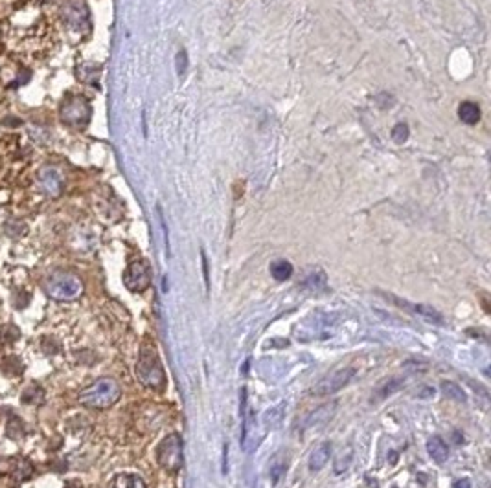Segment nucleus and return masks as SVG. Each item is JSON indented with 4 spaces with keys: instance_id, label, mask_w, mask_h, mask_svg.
<instances>
[{
    "instance_id": "obj_30",
    "label": "nucleus",
    "mask_w": 491,
    "mask_h": 488,
    "mask_svg": "<svg viewBox=\"0 0 491 488\" xmlns=\"http://www.w3.org/2000/svg\"><path fill=\"white\" fill-rule=\"evenodd\" d=\"M285 472V465H276L271 468V477H272V483H278V480H280V475Z\"/></svg>"
},
{
    "instance_id": "obj_9",
    "label": "nucleus",
    "mask_w": 491,
    "mask_h": 488,
    "mask_svg": "<svg viewBox=\"0 0 491 488\" xmlns=\"http://www.w3.org/2000/svg\"><path fill=\"white\" fill-rule=\"evenodd\" d=\"M335 410L337 402H328L324 406L317 407L315 411L308 413L306 419L302 420V424H300V432H304V429H318L322 428V426H326L331 420V417L335 415Z\"/></svg>"
},
{
    "instance_id": "obj_18",
    "label": "nucleus",
    "mask_w": 491,
    "mask_h": 488,
    "mask_svg": "<svg viewBox=\"0 0 491 488\" xmlns=\"http://www.w3.org/2000/svg\"><path fill=\"white\" fill-rule=\"evenodd\" d=\"M45 389L41 388V386H30V388H26L23 391V395H21V400L24 402V404H30V406H37V404H42V400H45Z\"/></svg>"
},
{
    "instance_id": "obj_15",
    "label": "nucleus",
    "mask_w": 491,
    "mask_h": 488,
    "mask_svg": "<svg viewBox=\"0 0 491 488\" xmlns=\"http://www.w3.org/2000/svg\"><path fill=\"white\" fill-rule=\"evenodd\" d=\"M109 488H147L144 480L137 474H118L110 481Z\"/></svg>"
},
{
    "instance_id": "obj_7",
    "label": "nucleus",
    "mask_w": 491,
    "mask_h": 488,
    "mask_svg": "<svg viewBox=\"0 0 491 488\" xmlns=\"http://www.w3.org/2000/svg\"><path fill=\"white\" fill-rule=\"evenodd\" d=\"M124 285L131 292H144L151 285V266L144 259L133 261L124 272Z\"/></svg>"
},
{
    "instance_id": "obj_13",
    "label": "nucleus",
    "mask_w": 491,
    "mask_h": 488,
    "mask_svg": "<svg viewBox=\"0 0 491 488\" xmlns=\"http://www.w3.org/2000/svg\"><path fill=\"white\" fill-rule=\"evenodd\" d=\"M392 302L395 303V305H400V307H403V309H409V311H412L414 314H420V316H423L425 320H429V321H434V323H441V316L438 314L434 309H431V307H425V305H410V303H405V302H400V299H395V297H392Z\"/></svg>"
},
{
    "instance_id": "obj_33",
    "label": "nucleus",
    "mask_w": 491,
    "mask_h": 488,
    "mask_svg": "<svg viewBox=\"0 0 491 488\" xmlns=\"http://www.w3.org/2000/svg\"><path fill=\"white\" fill-rule=\"evenodd\" d=\"M63 488H83V487L78 483V481H69V483L64 484Z\"/></svg>"
},
{
    "instance_id": "obj_28",
    "label": "nucleus",
    "mask_w": 491,
    "mask_h": 488,
    "mask_svg": "<svg viewBox=\"0 0 491 488\" xmlns=\"http://www.w3.org/2000/svg\"><path fill=\"white\" fill-rule=\"evenodd\" d=\"M186 69H188V54L184 50H180L179 54H177V72L183 76V73L186 72Z\"/></svg>"
},
{
    "instance_id": "obj_21",
    "label": "nucleus",
    "mask_w": 491,
    "mask_h": 488,
    "mask_svg": "<svg viewBox=\"0 0 491 488\" xmlns=\"http://www.w3.org/2000/svg\"><path fill=\"white\" fill-rule=\"evenodd\" d=\"M352 459H354V448L348 446L346 450H342V452L337 456L335 463H333V472L339 475V474H342V472L348 470L350 465H352Z\"/></svg>"
},
{
    "instance_id": "obj_4",
    "label": "nucleus",
    "mask_w": 491,
    "mask_h": 488,
    "mask_svg": "<svg viewBox=\"0 0 491 488\" xmlns=\"http://www.w3.org/2000/svg\"><path fill=\"white\" fill-rule=\"evenodd\" d=\"M156 461L170 474H177L183 468L184 446L179 434H171L156 448Z\"/></svg>"
},
{
    "instance_id": "obj_29",
    "label": "nucleus",
    "mask_w": 491,
    "mask_h": 488,
    "mask_svg": "<svg viewBox=\"0 0 491 488\" xmlns=\"http://www.w3.org/2000/svg\"><path fill=\"white\" fill-rule=\"evenodd\" d=\"M30 303V294H26V292H17L13 296V305H15V309H24V307Z\"/></svg>"
},
{
    "instance_id": "obj_2",
    "label": "nucleus",
    "mask_w": 491,
    "mask_h": 488,
    "mask_svg": "<svg viewBox=\"0 0 491 488\" xmlns=\"http://www.w3.org/2000/svg\"><path fill=\"white\" fill-rule=\"evenodd\" d=\"M45 292L55 302H74L83 294L81 279L70 272H54L45 281Z\"/></svg>"
},
{
    "instance_id": "obj_10",
    "label": "nucleus",
    "mask_w": 491,
    "mask_h": 488,
    "mask_svg": "<svg viewBox=\"0 0 491 488\" xmlns=\"http://www.w3.org/2000/svg\"><path fill=\"white\" fill-rule=\"evenodd\" d=\"M63 17L72 28L87 26L88 9L83 0H69L63 8Z\"/></svg>"
},
{
    "instance_id": "obj_17",
    "label": "nucleus",
    "mask_w": 491,
    "mask_h": 488,
    "mask_svg": "<svg viewBox=\"0 0 491 488\" xmlns=\"http://www.w3.org/2000/svg\"><path fill=\"white\" fill-rule=\"evenodd\" d=\"M401 388H403V379H388L386 382L377 386L376 393H374V398H376V400H385L386 397H391L392 393L400 391Z\"/></svg>"
},
{
    "instance_id": "obj_20",
    "label": "nucleus",
    "mask_w": 491,
    "mask_h": 488,
    "mask_svg": "<svg viewBox=\"0 0 491 488\" xmlns=\"http://www.w3.org/2000/svg\"><path fill=\"white\" fill-rule=\"evenodd\" d=\"M284 413H285L284 402H282V404H278L276 407L267 410L265 415H263V426H265V428H269V429L276 428V426L282 422V419H284Z\"/></svg>"
},
{
    "instance_id": "obj_25",
    "label": "nucleus",
    "mask_w": 491,
    "mask_h": 488,
    "mask_svg": "<svg viewBox=\"0 0 491 488\" xmlns=\"http://www.w3.org/2000/svg\"><path fill=\"white\" fill-rule=\"evenodd\" d=\"M18 338H21V331H18L17 325L8 323L0 328V342L2 343H13L17 342Z\"/></svg>"
},
{
    "instance_id": "obj_26",
    "label": "nucleus",
    "mask_w": 491,
    "mask_h": 488,
    "mask_svg": "<svg viewBox=\"0 0 491 488\" xmlns=\"http://www.w3.org/2000/svg\"><path fill=\"white\" fill-rule=\"evenodd\" d=\"M392 140L395 143H405L409 140V125L407 124H398L392 131Z\"/></svg>"
},
{
    "instance_id": "obj_32",
    "label": "nucleus",
    "mask_w": 491,
    "mask_h": 488,
    "mask_svg": "<svg viewBox=\"0 0 491 488\" xmlns=\"http://www.w3.org/2000/svg\"><path fill=\"white\" fill-rule=\"evenodd\" d=\"M226 456H229V444L223 446V474H226Z\"/></svg>"
},
{
    "instance_id": "obj_14",
    "label": "nucleus",
    "mask_w": 491,
    "mask_h": 488,
    "mask_svg": "<svg viewBox=\"0 0 491 488\" xmlns=\"http://www.w3.org/2000/svg\"><path fill=\"white\" fill-rule=\"evenodd\" d=\"M427 452L429 456L434 459V461L438 463V465H441V463H446L447 456H449V450H447V444L444 443V439L441 437H431L427 443Z\"/></svg>"
},
{
    "instance_id": "obj_1",
    "label": "nucleus",
    "mask_w": 491,
    "mask_h": 488,
    "mask_svg": "<svg viewBox=\"0 0 491 488\" xmlns=\"http://www.w3.org/2000/svg\"><path fill=\"white\" fill-rule=\"evenodd\" d=\"M120 395H122L120 383L115 379L105 376V379H98L88 388L83 389L79 393V402L83 406L94 407V410H105V407L115 406Z\"/></svg>"
},
{
    "instance_id": "obj_16",
    "label": "nucleus",
    "mask_w": 491,
    "mask_h": 488,
    "mask_svg": "<svg viewBox=\"0 0 491 488\" xmlns=\"http://www.w3.org/2000/svg\"><path fill=\"white\" fill-rule=\"evenodd\" d=\"M458 116L464 124L475 125L480 119V107L477 103H473V101H464L458 107Z\"/></svg>"
},
{
    "instance_id": "obj_12",
    "label": "nucleus",
    "mask_w": 491,
    "mask_h": 488,
    "mask_svg": "<svg viewBox=\"0 0 491 488\" xmlns=\"http://www.w3.org/2000/svg\"><path fill=\"white\" fill-rule=\"evenodd\" d=\"M331 456V446L330 443L318 444L315 450H313L311 457H309V470L311 472H320L324 466L328 465Z\"/></svg>"
},
{
    "instance_id": "obj_3",
    "label": "nucleus",
    "mask_w": 491,
    "mask_h": 488,
    "mask_svg": "<svg viewBox=\"0 0 491 488\" xmlns=\"http://www.w3.org/2000/svg\"><path fill=\"white\" fill-rule=\"evenodd\" d=\"M137 376L138 380L149 389H156V391H162L166 386V373L164 367H162L158 356L153 349H147L144 347L142 352H140V358H138L137 364Z\"/></svg>"
},
{
    "instance_id": "obj_5",
    "label": "nucleus",
    "mask_w": 491,
    "mask_h": 488,
    "mask_svg": "<svg viewBox=\"0 0 491 488\" xmlns=\"http://www.w3.org/2000/svg\"><path fill=\"white\" fill-rule=\"evenodd\" d=\"M337 316L320 314L315 312L309 318L294 327V336L302 342H311V340H320V338L331 336V327L335 325Z\"/></svg>"
},
{
    "instance_id": "obj_6",
    "label": "nucleus",
    "mask_w": 491,
    "mask_h": 488,
    "mask_svg": "<svg viewBox=\"0 0 491 488\" xmlns=\"http://www.w3.org/2000/svg\"><path fill=\"white\" fill-rule=\"evenodd\" d=\"M91 105L85 97L74 96L64 100V103L61 105V119L64 124L72 125V127H83V125L88 124L91 119Z\"/></svg>"
},
{
    "instance_id": "obj_31",
    "label": "nucleus",
    "mask_w": 491,
    "mask_h": 488,
    "mask_svg": "<svg viewBox=\"0 0 491 488\" xmlns=\"http://www.w3.org/2000/svg\"><path fill=\"white\" fill-rule=\"evenodd\" d=\"M453 488H473V484H471V481L469 480H458L455 481Z\"/></svg>"
},
{
    "instance_id": "obj_8",
    "label": "nucleus",
    "mask_w": 491,
    "mask_h": 488,
    "mask_svg": "<svg viewBox=\"0 0 491 488\" xmlns=\"http://www.w3.org/2000/svg\"><path fill=\"white\" fill-rule=\"evenodd\" d=\"M354 367H345V369L333 371V373L326 374L324 379L315 383V388L311 389V395H315V397H328V395H333V393L340 391L345 386H348L350 380L354 379Z\"/></svg>"
},
{
    "instance_id": "obj_27",
    "label": "nucleus",
    "mask_w": 491,
    "mask_h": 488,
    "mask_svg": "<svg viewBox=\"0 0 491 488\" xmlns=\"http://www.w3.org/2000/svg\"><path fill=\"white\" fill-rule=\"evenodd\" d=\"M32 472H33V466L30 465V463L21 461L17 466V470H15V477H17L18 481H24L32 475Z\"/></svg>"
},
{
    "instance_id": "obj_11",
    "label": "nucleus",
    "mask_w": 491,
    "mask_h": 488,
    "mask_svg": "<svg viewBox=\"0 0 491 488\" xmlns=\"http://www.w3.org/2000/svg\"><path fill=\"white\" fill-rule=\"evenodd\" d=\"M41 187L46 195L57 196L61 193V187H63V178L61 173L54 167H46L41 173Z\"/></svg>"
},
{
    "instance_id": "obj_23",
    "label": "nucleus",
    "mask_w": 491,
    "mask_h": 488,
    "mask_svg": "<svg viewBox=\"0 0 491 488\" xmlns=\"http://www.w3.org/2000/svg\"><path fill=\"white\" fill-rule=\"evenodd\" d=\"M2 369H4L6 374H11V376H18V374L23 373V369H24L23 360H21L18 356L9 355L8 358H4V362H2Z\"/></svg>"
},
{
    "instance_id": "obj_22",
    "label": "nucleus",
    "mask_w": 491,
    "mask_h": 488,
    "mask_svg": "<svg viewBox=\"0 0 491 488\" xmlns=\"http://www.w3.org/2000/svg\"><path fill=\"white\" fill-rule=\"evenodd\" d=\"M304 288L309 290V292H322V290H326V275H324V272H315V274L309 275L304 281Z\"/></svg>"
},
{
    "instance_id": "obj_19",
    "label": "nucleus",
    "mask_w": 491,
    "mask_h": 488,
    "mask_svg": "<svg viewBox=\"0 0 491 488\" xmlns=\"http://www.w3.org/2000/svg\"><path fill=\"white\" fill-rule=\"evenodd\" d=\"M271 274L276 281H287L293 275V265L285 259L275 261L271 265Z\"/></svg>"
},
{
    "instance_id": "obj_24",
    "label": "nucleus",
    "mask_w": 491,
    "mask_h": 488,
    "mask_svg": "<svg viewBox=\"0 0 491 488\" xmlns=\"http://www.w3.org/2000/svg\"><path fill=\"white\" fill-rule=\"evenodd\" d=\"M441 391H444V395H446L447 398H451V400H456V402H466V400H468V397H466V393L462 391V388H460V386H456L455 382H444V383H441Z\"/></svg>"
}]
</instances>
